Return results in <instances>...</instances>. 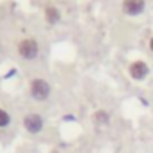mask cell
<instances>
[{"instance_id":"5b68a950","label":"cell","mask_w":153,"mask_h":153,"mask_svg":"<svg viewBox=\"0 0 153 153\" xmlns=\"http://www.w3.org/2000/svg\"><path fill=\"white\" fill-rule=\"evenodd\" d=\"M146 7V2L144 0H124L123 2V11L130 16H135V15H140Z\"/></svg>"},{"instance_id":"277c9868","label":"cell","mask_w":153,"mask_h":153,"mask_svg":"<svg viewBox=\"0 0 153 153\" xmlns=\"http://www.w3.org/2000/svg\"><path fill=\"white\" fill-rule=\"evenodd\" d=\"M128 72H130V76H131L135 81H140V79H144L146 76L149 74V67L144 61H133L128 67Z\"/></svg>"},{"instance_id":"30bf717a","label":"cell","mask_w":153,"mask_h":153,"mask_svg":"<svg viewBox=\"0 0 153 153\" xmlns=\"http://www.w3.org/2000/svg\"><path fill=\"white\" fill-rule=\"evenodd\" d=\"M51 153H59V151H58V149H52V151H51Z\"/></svg>"},{"instance_id":"ba28073f","label":"cell","mask_w":153,"mask_h":153,"mask_svg":"<svg viewBox=\"0 0 153 153\" xmlns=\"http://www.w3.org/2000/svg\"><path fill=\"white\" fill-rule=\"evenodd\" d=\"M11 124V115L9 112H6L4 108H0V128H6Z\"/></svg>"},{"instance_id":"9c48e42d","label":"cell","mask_w":153,"mask_h":153,"mask_svg":"<svg viewBox=\"0 0 153 153\" xmlns=\"http://www.w3.org/2000/svg\"><path fill=\"white\" fill-rule=\"evenodd\" d=\"M149 49H151V52H153V38L149 40Z\"/></svg>"},{"instance_id":"7a4b0ae2","label":"cell","mask_w":153,"mask_h":153,"mask_svg":"<svg viewBox=\"0 0 153 153\" xmlns=\"http://www.w3.org/2000/svg\"><path fill=\"white\" fill-rule=\"evenodd\" d=\"M18 54L24 58V59H36L38 54H40V45L34 38H25L18 43Z\"/></svg>"},{"instance_id":"6da1fadb","label":"cell","mask_w":153,"mask_h":153,"mask_svg":"<svg viewBox=\"0 0 153 153\" xmlns=\"http://www.w3.org/2000/svg\"><path fill=\"white\" fill-rule=\"evenodd\" d=\"M29 94H31V97H33L34 101H45V99L51 96V85H49L45 79L36 78V79H33L31 85H29Z\"/></svg>"},{"instance_id":"3957f363","label":"cell","mask_w":153,"mask_h":153,"mask_svg":"<svg viewBox=\"0 0 153 153\" xmlns=\"http://www.w3.org/2000/svg\"><path fill=\"white\" fill-rule=\"evenodd\" d=\"M22 123H24L25 131H29L31 135H38L43 130V124H45L43 123V117L40 114H27Z\"/></svg>"},{"instance_id":"8992f818","label":"cell","mask_w":153,"mask_h":153,"mask_svg":"<svg viewBox=\"0 0 153 153\" xmlns=\"http://www.w3.org/2000/svg\"><path fill=\"white\" fill-rule=\"evenodd\" d=\"M59 18H61V15H59V11L54 6H47L45 7V20H47V24L54 25V24L59 22Z\"/></svg>"},{"instance_id":"52a82bcc","label":"cell","mask_w":153,"mask_h":153,"mask_svg":"<svg viewBox=\"0 0 153 153\" xmlns=\"http://www.w3.org/2000/svg\"><path fill=\"white\" fill-rule=\"evenodd\" d=\"M94 121H96V124H99V126H106V124L110 123V114L105 112V110H97V112L94 114Z\"/></svg>"}]
</instances>
